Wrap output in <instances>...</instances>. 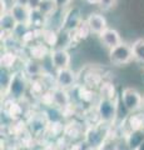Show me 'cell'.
Returning a JSON list of instances; mask_svg holds the SVG:
<instances>
[{
    "instance_id": "6da1fadb",
    "label": "cell",
    "mask_w": 144,
    "mask_h": 150,
    "mask_svg": "<svg viewBox=\"0 0 144 150\" xmlns=\"http://www.w3.org/2000/svg\"><path fill=\"white\" fill-rule=\"evenodd\" d=\"M29 86L30 79L26 76L23 70H16V71H13L11 80L5 94L13 100H20L23 98H25Z\"/></svg>"
},
{
    "instance_id": "7a4b0ae2",
    "label": "cell",
    "mask_w": 144,
    "mask_h": 150,
    "mask_svg": "<svg viewBox=\"0 0 144 150\" xmlns=\"http://www.w3.org/2000/svg\"><path fill=\"white\" fill-rule=\"evenodd\" d=\"M95 111L96 116L99 119L100 124H110L117 119L118 116V101L115 100H108V99H99L95 104Z\"/></svg>"
},
{
    "instance_id": "3957f363",
    "label": "cell",
    "mask_w": 144,
    "mask_h": 150,
    "mask_svg": "<svg viewBox=\"0 0 144 150\" xmlns=\"http://www.w3.org/2000/svg\"><path fill=\"white\" fill-rule=\"evenodd\" d=\"M120 103L128 112H137L143 108V95L134 88H125L120 93Z\"/></svg>"
},
{
    "instance_id": "277c9868",
    "label": "cell",
    "mask_w": 144,
    "mask_h": 150,
    "mask_svg": "<svg viewBox=\"0 0 144 150\" xmlns=\"http://www.w3.org/2000/svg\"><path fill=\"white\" fill-rule=\"evenodd\" d=\"M108 56H109V62L113 65H115V67L128 65L132 60H134L132 45H129L127 43H122L120 45L110 49L108 53Z\"/></svg>"
},
{
    "instance_id": "5b68a950",
    "label": "cell",
    "mask_w": 144,
    "mask_h": 150,
    "mask_svg": "<svg viewBox=\"0 0 144 150\" xmlns=\"http://www.w3.org/2000/svg\"><path fill=\"white\" fill-rule=\"evenodd\" d=\"M83 20H84V19L82 18L80 9L77 6H70V8H68L67 10L63 11L60 30H64L68 33H74L78 29V26L82 24Z\"/></svg>"
},
{
    "instance_id": "8992f818",
    "label": "cell",
    "mask_w": 144,
    "mask_h": 150,
    "mask_svg": "<svg viewBox=\"0 0 144 150\" xmlns=\"http://www.w3.org/2000/svg\"><path fill=\"white\" fill-rule=\"evenodd\" d=\"M78 75L72 68H64V69H58L55 70L54 74V83L55 86L62 88V89H68L74 88L77 84Z\"/></svg>"
},
{
    "instance_id": "52a82bcc",
    "label": "cell",
    "mask_w": 144,
    "mask_h": 150,
    "mask_svg": "<svg viewBox=\"0 0 144 150\" xmlns=\"http://www.w3.org/2000/svg\"><path fill=\"white\" fill-rule=\"evenodd\" d=\"M85 145L90 149H98L104 144L105 131L99 125H90L84 134Z\"/></svg>"
},
{
    "instance_id": "ba28073f",
    "label": "cell",
    "mask_w": 144,
    "mask_h": 150,
    "mask_svg": "<svg viewBox=\"0 0 144 150\" xmlns=\"http://www.w3.org/2000/svg\"><path fill=\"white\" fill-rule=\"evenodd\" d=\"M50 62L54 70L58 69H64V68H70L72 64V55L68 51V49H62V48H54L50 51Z\"/></svg>"
},
{
    "instance_id": "9c48e42d",
    "label": "cell",
    "mask_w": 144,
    "mask_h": 150,
    "mask_svg": "<svg viewBox=\"0 0 144 150\" xmlns=\"http://www.w3.org/2000/svg\"><path fill=\"white\" fill-rule=\"evenodd\" d=\"M21 70L25 73V75L30 79V80L41 79L43 76H45V69H44L43 63L38 62V60H34L31 58H26L24 60Z\"/></svg>"
},
{
    "instance_id": "30bf717a",
    "label": "cell",
    "mask_w": 144,
    "mask_h": 150,
    "mask_svg": "<svg viewBox=\"0 0 144 150\" xmlns=\"http://www.w3.org/2000/svg\"><path fill=\"white\" fill-rule=\"evenodd\" d=\"M85 21L90 28L92 34L98 35V36L106 29V28H109L106 18L103 15V13H98V11L89 13V15L87 16Z\"/></svg>"
},
{
    "instance_id": "8fae6325",
    "label": "cell",
    "mask_w": 144,
    "mask_h": 150,
    "mask_svg": "<svg viewBox=\"0 0 144 150\" xmlns=\"http://www.w3.org/2000/svg\"><path fill=\"white\" fill-rule=\"evenodd\" d=\"M100 43L103 44L108 50L115 48L123 43L122 36H120V33L114 29V28H106V29L99 35Z\"/></svg>"
},
{
    "instance_id": "7c38bea8",
    "label": "cell",
    "mask_w": 144,
    "mask_h": 150,
    "mask_svg": "<svg viewBox=\"0 0 144 150\" xmlns=\"http://www.w3.org/2000/svg\"><path fill=\"white\" fill-rule=\"evenodd\" d=\"M50 94H52V100H53V105L59 108V109H67L70 106L72 103V98L69 95L68 90L58 86H54L50 89Z\"/></svg>"
},
{
    "instance_id": "4fadbf2b",
    "label": "cell",
    "mask_w": 144,
    "mask_h": 150,
    "mask_svg": "<svg viewBox=\"0 0 144 150\" xmlns=\"http://www.w3.org/2000/svg\"><path fill=\"white\" fill-rule=\"evenodd\" d=\"M39 40L46 46H49L50 49L57 48L59 41V30L54 29V28L45 26L44 29L39 30Z\"/></svg>"
},
{
    "instance_id": "5bb4252c",
    "label": "cell",
    "mask_w": 144,
    "mask_h": 150,
    "mask_svg": "<svg viewBox=\"0 0 144 150\" xmlns=\"http://www.w3.org/2000/svg\"><path fill=\"white\" fill-rule=\"evenodd\" d=\"M28 51H29V58L38 60V62H44V60L50 55L52 49L39 40V41H36L35 44L30 45L29 48H28Z\"/></svg>"
},
{
    "instance_id": "9a60e30c",
    "label": "cell",
    "mask_w": 144,
    "mask_h": 150,
    "mask_svg": "<svg viewBox=\"0 0 144 150\" xmlns=\"http://www.w3.org/2000/svg\"><path fill=\"white\" fill-rule=\"evenodd\" d=\"M10 14L16 20L18 24H28L30 16V9L24 5H18V4H11L10 5Z\"/></svg>"
},
{
    "instance_id": "2e32d148",
    "label": "cell",
    "mask_w": 144,
    "mask_h": 150,
    "mask_svg": "<svg viewBox=\"0 0 144 150\" xmlns=\"http://www.w3.org/2000/svg\"><path fill=\"white\" fill-rule=\"evenodd\" d=\"M124 142L131 150H137L144 142V130H131L125 134Z\"/></svg>"
},
{
    "instance_id": "e0dca14e",
    "label": "cell",
    "mask_w": 144,
    "mask_h": 150,
    "mask_svg": "<svg viewBox=\"0 0 144 150\" xmlns=\"http://www.w3.org/2000/svg\"><path fill=\"white\" fill-rule=\"evenodd\" d=\"M98 95L99 99H108V100H115L117 99V90L115 85L109 80H103L98 88Z\"/></svg>"
},
{
    "instance_id": "ac0fdd59",
    "label": "cell",
    "mask_w": 144,
    "mask_h": 150,
    "mask_svg": "<svg viewBox=\"0 0 144 150\" xmlns=\"http://www.w3.org/2000/svg\"><path fill=\"white\" fill-rule=\"evenodd\" d=\"M16 25H18V23L15 19L13 18L10 11L1 14V16H0V29H1V34L11 35L13 31L15 30Z\"/></svg>"
},
{
    "instance_id": "d6986e66",
    "label": "cell",
    "mask_w": 144,
    "mask_h": 150,
    "mask_svg": "<svg viewBox=\"0 0 144 150\" xmlns=\"http://www.w3.org/2000/svg\"><path fill=\"white\" fill-rule=\"evenodd\" d=\"M19 59V55L15 50H4L1 53V56H0V64H1V68L4 69H8V70H11L15 64Z\"/></svg>"
},
{
    "instance_id": "ffe728a7",
    "label": "cell",
    "mask_w": 144,
    "mask_h": 150,
    "mask_svg": "<svg viewBox=\"0 0 144 150\" xmlns=\"http://www.w3.org/2000/svg\"><path fill=\"white\" fill-rule=\"evenodd\" d=\"M129 131L131 130H144V114L142 112H132L131 115L125 119Z\"/></svg>"
},
{
    "instance_id": "44dd1931",
    "label": "cell",
    "mask_w": 144,
    "mask_h": 150,
    "mask_svg": "<svg viewBox=\"0 0 144 150\" xmlns=\"http://www.w3.org/2000/svg\"><path fill=\"white\" fill-rule=\"evenodd\" d=\"M133 59L139 64H144V38H139L132 44Z\"/></svg>"
},
{
    "instance_id": "7402d4cb",
    "label": "cell",
    "mask_w": 144,
    "mask_h": 150,
    "mask_svg": "<svg viewBox=\"0 0 144 150\" xmlns=\"http://www.w3.org/2000/svg\"><path fill=\"white\" fill-rule=\"evenodd\" d=\"M39 11L43 14L46 19H50L57 14V11H59V9L55 5L54 0H43V3H41V5L39 8Z\"/></svg>"
},
{
    "instance_id": "603a6c76",
    "label": "cell",
    "mask_w": 144,
    "mask_h": 150,
    "mask_svg": "<svg viewBox=\"0 0 144 150\" xmlns=\"http://www.w3.org/2000/svg\"><path fill=\"white\" fill-rule=\"evenodd\" d=\"M46 116L44 114V116H36L33 115V119H31V123H29V126L31 128L33 133H40L46 128Z\"/></svg>"
},
{
    "instance_id": "cb8c5ba5",
    "label": "cell",
    "mask_w": 144,
    "mask_h": 150,
    "mask_svg": "<svg viewBox=\"0 0 144 150\" xmlns=\"http://www.w3.org/2000/svg\"><path fill=\"white\" fill-rule=\"evenodd\" d=\"M74 34V38H75V40L79 41V40H85L88 39V36H89L92 34V31H90V28L89 25L87 24V21H85V19L82 21V24L78 26V29L73 33Z\"/></svg>"
},
{
    "instance_id": "d4e9b609",
    "label": "cell",
    "mask_w": 144,
    "mask_h": 150,
    "mask_svg": "<svg viewBox=\"0 0 144 150\" xmlns=\"http://www.w3.org/2000/svg\"><path fill=\"white\" fill-rule=\"evenodd\" d=\"M11 76H13L11 70H8V69L1 68V70H0V85H1V90L4 93L6 91L9 84H10Z\"/></svg>"
},
{
    "instance_id": "484cf974",
    "label": "cell",
    "mask_w": 144,
    "mask_h": 150,
    "mask_svg": "<svg viewBox=\"0 0 144 150\" xmlns=\"http://www.w3.org/2000/svg\"><path fill=\"white\" fill-rule=\"evenodd\" d=\"M117 3H118V0H100L99 8L103 11H109L117 6Z\"/></svg>"
},
{
    "instance_id": "4316f807",
    "label": "cell",
    "mask_w": 144,
    "mask_h": 150,
    "mask_svg": "<svg viewBox=\"0 0 144 150\" xmlns=\"http://www.w3.org/2000/svg\"><path fill=\"white\" fill-rule=\"evenodd\" d=\"M55 5L58 6L59 10H67L68 8H70V4L73 3V0H54Z\"/></svg>"
},
{
    "instance_id": "83f0119b",
    "label": "cell",
    "mask_w": 144,
    "mask_h": 150,
    "mask_svg": "<svg viewBox=\"0 0 144 150\" xmlns=\"http://www.w3.org/2000/svg\"><path fill=\"white\" fill-rule=\"evenodd\" d=\"M41 3H43V0H29L28 1V8L30 10H39Z\"/></svg>"
},
{
    "instance_id": "f1b7e54d",
    "label": "cell",
    "mask_w": 144,
    "mask_h": 150,
    "mask_svg": "<svg viewBox=\"0 0 144 150\" xmlns=\"http://www.w3.org/2000/svg\"><path fill=\"white\" fill-rule=\"evenodd\" d=\"M0 4H1V14H5L10 10V6H8L6 0H0ZM1 14H0V15H1Z\"/></svg>"
},
{
    "instance_id": "f546056e",
    "label": "cell",
    "mask_w": 144,
    "mask_h": 150,
    "mask_svg": "<svg viewBox=\"0 0 144 150\" xmlns=\"http://www.w3.org/2000/svg\"><path fill=\"white\" fill-rule=\"evenodd\" d=\"M13 4H18V5H24V6H28V1L29 0H11Z\"/></svg>"
},
{
    "instance_id": "4dcf8cb0",
    "label": "cell",
    "mask_w": 144,
    "mask_h": 150,
    "mask_svg": "<svg viewBox=\"0 0 144 150\" xmlns=\"http://www.w3.org/2000/svg\"><path fill=\"white\" fill-rule=\"evenodd\" d=\"M87 4H89V5H99V1L100 0H84Z\"/></svg>"
},
{
    "instance_id": "1f68e13d",
    "label": "cell",
    "mask_w": 144,
    "mask_h": 150,
    "mask_svg": "<svg viewBox=\"0 0 144 150\" xmlns=\"http://www.w3.org/2000/svg\"><path fill=\"white\" fill-rule=\"evenodd\" d=\"M137 150H144V142L142 143V145H140V146H139Z\"/></svg>"
},
{
    "instance_id": "d6a6232c",
    "label": "cell",
    "mask_w": 144,
    "mask_h": 150,
    "mask_svg": "<svg viewBox=\"0 0 144 150\" xmlns=\"http://www.w3.org/2000/svg\"><path fill=\"white\" fill-rule=\"evenodd\" d=\"M143 108H144V95H143Z\"/></svg>"
}]
</instances>
